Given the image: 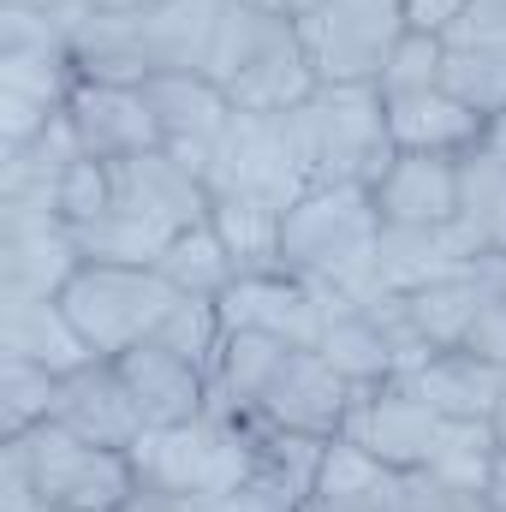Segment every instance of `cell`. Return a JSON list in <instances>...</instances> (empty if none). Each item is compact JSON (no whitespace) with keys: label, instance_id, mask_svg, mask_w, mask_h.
Returning <instances> with one entry per match:
<instances>
[{"label":"cell","instance_id":"cell-1","mask_svg":"<svg viewBox=\"0 0 506 512\" xmlns=\"http://www.w3.org/2000/svg\"><path fill=\"white\" fill-rule=\"evenodd\" d=\"M215 399L268 429L334 441L352 405V382L316 346H292L274 334H227L215 364Z\"/></svg>","mask_w":506,"mask_h":512},{"label":"cell","instance_id":"cell-2","mask_svg":"<svg viewBox=\"0 0 506 512\" xmlns=\"http://www.w3.org/2000/svg\"><path fill=\"white\" fill-rule=\"evenodd\" d=\"M203 78H215L239 114H292L322 84L298 24L286 18V6H256V0L221 6Z\"/></svg>","mask_w":506,"mask_h":512},{"label":"cell","instance_id":"cell-3","mask_svg":"<svg viewBox=\"0 0 506 512\" xmlns=\"http://www.w3.org/2000/svg\"><path fill=\"white\" fill-rule=\"evenodd\" d=\"M376 251H381V209L370 185H316L286 209L280 227V268L340 286L346 298L370 304L376 286Z\"/></svg>","mask_w":506,"mask_h":512},{"label":"cell","instance_id":"cell-4","mask_svg":"<svg viewBox=\"0 0 506 512\" xmlns=\"http://www.w3.org/2000/svg\"><path fill=\"white\" fill-rule=\"evenodd\" d=\"M280 120H286L292 155L310 191L316 185H376L381 167L399 155L387 131L381 84H316V96Z\"/></svg>","mask_w":506,"mask_h":512},{"label":"cell","instance_id":"cell-5","mask_svg":"<svg viewBox=\"0 0 506 512\" xmlns=\"http://www.w3.org/2000/svg\"><path fill=\"white\" fill-rule=\"evenodd\" d=\"M137 483L161 489L173 501H203V495H227L239 483H251L256 471V435L251 417L233 405H209L203 417L179 423V429H143V441L131 447Z\"/></svg>","mask_w":506,"mask_h":512},{"label":"cell","instance_id":"cell-6","mask_svg":"<svg viewBox=\"0 0 506 512\" xmlns=\"http://www.w3.org/2000/svg\"><path fill=\"white\" fill-rule=\"evenodd\" d=\"M0 465L24 477L36 507H60V512H114L137 489L131 453L78 441L60 423H42L30 435H6L0 441Z\"/></svg>","mask_w":506,"mask_h":512},{"label":"cell","instance_id":"cell-7","mask_svg":"<svg viewBox=\"0 0 506 512\" xmlns=\"http://www.w3.org/2000/svg\"><path fill=\"white\" fill-rule=\"evenodd\" d=\"M185 292L161 268H120V262H84L72 286L60 292V310L84 334L96 358H126L131 346L155 340Z\"/></svg>","mask_w":506,"mask_h":512},{"label":"cell","instance_id":"cell-8","mask_svg":"<svg viewBox=\"0 0 506 512\" xmlns=\"http://www.w3.org/2000/svg\"><path fill=\"white\" fill-rule=\"evenodd\" d=\"M322 84H376L405 36V0H286Z\"/></svg>","mask_w":506,"mask_h":512},{"label":"cell","instance_id":"cell-9","mask_svg":"<svg viewBox=\"0 0 506 512\" xmlns=\"http://www.w3.org/2000/svg\"><path fill=\"white\" fill-rule=\"evenodd\" d=\"M447 417L411 387V376H381V382H358L340 435L358 441L364 453H376L393 471H429L435 447H441Z\"/></svg>","mask_w":506,"mask_h":512},{"label":"cell","instance_id":"cell-10","mask_svg":"<svg viewBox=\"0 0 506 512\" xmlns=\"http://www.w3.org/2000/svg\"><path fill=\"white\" fill-rule=\"evenodd\" d=\"M203 185H209V197H256L274 209H292L310 191L280 114H233Z\"/></svg>","mask_w":506,"mask_h":512},{"label":"cell","instance_id":"cell-11","mask_svg":"<svg viewBox=\"0 0 506 512\" xmlns=\"http://www.w3.org/2000/svg\"><path fill=\"white\" fill-rule=\"evenodd\" d=\"M143 96H149L161 149L185 173L203 179L209 161H215V149H221V137H227V126H233V114H239L227 102V90L215 78H203V72H167V78H149Z\"/></svg>","mask_w":506,"mask_h":512},{"label":"cell","instance_id":"cell-12","mask_svg":"<svg viewBox=\"0 0 506 512\" xmlns=\"http://www.w3.org/2000/svg\"><path fill=\"white\" fill-rule=\"evenodd\" d=\"M78 268V233L60 215L0 209V298H60Z\"/></svg>","mask_w":506,"mask_h":512},{"label":"cell","instance_id":"cell-13","mask_svg":"<svg viewBox=\"0 0 506 512\" xmlns=\"http://www.w3.org/2000/svg\"><path fill=\"white\" fill-rule=\"evenodd\" d=\"M108 173H114V203L108 209H120V215L167 233V239L209 221V185L197 173H185L167 149H143V155H126V161H108Z\"/></svg>","mask_w":506,"mask_h":512},{"label":"cell","instance_id":"cell-14","mask_svg":"<svg viewBox=\"0 0 506 512\" xmlns=\"http://www.w3.org/2000/svg\"><path fill=\"white\" fill-rule=\"evenodd\" d=\"M114 364H120V382H126L143 429H179V423H191L215 405V376L203 364H191L185 352L161 346V340L131 346Z\"/></svg>","mask_w":506,"mask_h":512},{"label":"cell","instance_id":"cell-15","mask_svg":"<svg viewBox=\"0 0 506 512\" xmlns=\"http://www.w3.org/2000/svg\"><path fill=\"white\" fill-rule=\"evenodd\" d=\"M215 304H221L227 334H274V340H292V346H316V334H322V298L292 268L239 274Z\"/></svg>","mask_w":506,"mask_h":512},{"label":"cell","instance_id":"cell-16","mask_svg":"<svg viewBox=\"0 0 506 512\" xmlns=\"http://www.w3.org/2000/svg\"><path fill=\"white\" fill-rule=\"evenodd\" d=\"M48 423L72 429L78 441L114 447V453H131V447L143 441V417H137V405H131L114 358H90L84 370L60 376V387H54V417H48Z\"/></svg>","mask_w":506,"mask_h":512},{"label":"cell","instance_id":"cell-17","mask_svg":"<svg viewBox=\"0 0 506 512\" xmlns=\"http://www.w3.org/2000/svg\"><path fill=\"white\" fill-rule=\"evenodd\" d=\"M66 126L78 137V149L96 161H126L143 149H161L143 84H90L84 78L66 102Z\"/></svg>","mask_w":506,"mask_h":512},{"label":"cell","instance_id":"cell-18","mask_svg":"<svg viewBox=\"0 0 506 512\" xmlns=\"http://www.w3.org/2000/svg\"><path fill=\"white\" fill-rule=\"evenodd\" d=\"M483 256L489 251L471 239L465 221H441V227H381L376 286L381 292H417V286H435L447 274L477 268Z\"/></svg>","mask_w":506,"mask_h":512},{"label":"cell","instance_id":"cell-19","mask_svg":"<svg viewBox=\"0 0 506 512\" xmlns=\"http://www.w3.org/2000/svg\"><path fill=\"white\" fill-rule=\"evenodd\" d=\"M370 191H376L381 227H441V221H459V155L399 149L381 167V179Z\"/></svg>","mask_w":506,"mask_h":512},{"label":"cell","instance_id":"cell-20","mask_svg":"<svg viewBox=\"0 0 506 512\" xmlns=\"http://www.w3.org/2000/svg\"><path fill=\"white\" fill-rule=\"evenodd\" d=\"M0 358H24V364H42L54 376H72L96 352L72 328L60 298H0Z\"/></svg>","mask_w":506,"mask_h":512},{"label":"cell","instance_id":"cell-21","mask_svg":"<svg viewBox=\"0 0 506 512\" xmlns=\"http://www.w3.org/2000/svg\"><path fill=\"white\" fill-rule=\"evenodd\" d=\"M459 221L489 256H506V114L459 149Z\"/></svg>","mask_w":506,"mask_h":512},{"label":"cell","instance_id":"cell-22","mask_svg":"<svg viewBox=\"0 0 506 512\" xmlns=\"http://www.w3.org/2000/svg\"><path fill=\"white\" fill-rule=\"evenodd\" d=\"M78 137L66 126V114L42 137L0 149V209H30V215H60V179L78 161Z\"/></svg>","mask_w":506,"mask_h":512},{"label":"cell","instance_id":"cell-23","mask_svg":"<svg viewBox=\"0 0 506 512\" xmlns=\"http://www.w3.org/2000/svg\"><path fill=\"white\" fill-rule=\"evenodd\" d=\"M495 262H501V256H483V262L465 268V274H447V280L417 286V292H393L429 352H459V346H465V334H471V322H477V310H483V298H489Z\"/></svg>","mask_w":506,"mask_h":512},{"label":"cell","instance_id":"cell-24","mask_svg":"<svg viewBox=\"0 0 506 512\" xmlns=\"http://www.w3.org/2000/svg\"><path fill=\"white\" fill-rule=\"evenodd\" d=\"M221 6H227V0H155V6H143L137 24H143L149 78H167V72H209V48H215Z\"/></svg>","mask_w":506,"mask_h":512},{"label":"cell","instance_id":"cell-25","mask_svg":"<svg viewBox=\"0 0 506 512\" xmlns=\"http://www.w3.org/2000/svg\"><path fill=\"white\" fill-rule=\"evenodd\" d=\"M411 387L441 411V417H459V423H495L506 399V364H489L477 352H435L411 370Z\"/></svg>","mask_w":506,"mask_h":512},{"label":"cell","instance_id":"cell-26","mask_svg":"<svg viewBox=\"0 0 506 512\" xmlns=\"http://www.w3.org/2000/svg\"><path fill=\"white\" fill-rule=\"evenodd\" d=\"M387 102V131L393 149H423V155H459L465 143H477V131L489 126L477 108H465L447 84L435 90H405V96H381Z\"/></svg>","mask_w":506,"mask_h":512},{"label":"cell","instance_id":"cell-27","mask_svg":"<svg viewBox=\"0 0 506 512\" xmlns=\"http://www.w3.org/2000/svg\"><path fill=\"white\" fill-rule=\"evenodd\" d=\"M72 60H78V78H90V84H149V54H143L137 12L78 6V18H72Z\"/></svg>","mask_w":506,"mask_h":512},{"label":"cell","instance_id":"cell-28","mask_svg":"<svg viewBox=\"0 0 506 512\" xmlns=\"http://www.w3.org/2000/svg\"><path fill=\"white\" fill-rule=\"evenodd\" d=\"M209 227L221 233V245H227L239 274H274L280 268L286 209L256 203V197H209Z\"/></svg>","mask_w":506,"mask_h":512},{"label":"cell","instance_id":"cell-29","mask_svg":"<svg viewBox=\"0 0 506 512\" xmlns=\"http://www.w3.org/2000/svg\"><path fill=\"white\" fill-rule=\"evenodd\" d=\"M185 298H221L233 280H239V268H233V256H227V245H221V233L209 227V221H197V227H185L173 245H167V256L155 262Z\"/></svg>","mask_w":506,"mask_h":512},{"label":"cell","instance_id":"cell-30","mask_svg":"<svg viewBox=\"0 0 506 512\" xmlns=\"http://www.w3.org/2000/svg\"><path fill=\"white\" fill-rule=\"evenodd\" d=\"M72 233H78L84 262H120V268H155V262L167 256V245H173L167 233L131 221L120 209H102L96 221H84V227H72Z\"/></svg>","mask_w":506,"mask_h":512},{"label":"cell","instance_id":"cell-31","mask_svg":"<svg viewBox=\"0 0 506 512\" xmlns=\"http://www.w3.org/2000/svg\"><path fill=\"white\" fill-rule=\"evenodd\" d=\"M54 387L60 376L24 358H0V441L6 435H30L54 417Z\"/></svg>","mask_w":506,"mask_h":512},{"label":"cell","instance_id":"cell-32","mask_svg":"<svg viewBox=\"0 0 506 512\" xmlns=\"http://www.w3.org/2000/svg\"><path fill=\"white\" fill-rule=\"evenodd\" d=\"M441 84L483 120L506 114V48H447Z\"/></svg>","mask_w":506,"mask_h":512},{"label":"cell","instance_id":"cell-33","mask_svg":"<svg viewBox=\"0 0 506 512\" xmlns=\"http://www.w3.org/2000/svg\"><path fill=\"white\" fill-rule=\"evenodd\" d=\"M155 340H161V346H173V352H185L191 364H203V370L215 376L221 346H227L221 304H215V298H179V304H173V316L161 322V334H155Z\"/></svg>","mask_w":506,"mask_h":512},{"label":"cell","instance_id":"cell-34","mask_svg":"<svg viewBox=\"0 0 506 512\" xmlns=\"http://www.w3.org/2000/svg\"><path fill=\"white\" fill-rule=\"evenodd\" d=\"M441 60H447V42L429 36V30H405L381 66V96H405V90H435L441 84Z\"/></svg>","mask_w":506,"mask_h":512},{"label":"cell","instance_id":"cell-35","mask_svg":"<svg viewBox=\"0 0 506 512\" xmlns=\"http://www.w3.org/2000/svg\"><path fill=\"white\" fill-rule=\"evenodd\" d=\"M108 203H114V173H108V161L78 155V161L66 167V179H60V221H66V227H84V221H96Z\"/></svg>","mask_w":506,"mask_h":512},{"label":"cell","instance_id":"cell-36","mask_svg":"<svg viewBox=\"0 0 506 512\" xmlns=\"http://www.w3.org/2000/svg\"><path fill=\"white\" fill-rule=\"evenodd\" d=\"M185 512H304V495L268 471H256L251 483L227 489V495H203V501H185Z\"/></svg>","mask_w":506,"mask_h":512},{"label":"cell","instance_id":"cell-37","mask_svg":"<svg viewBox=\"0 0 506 512\" xmlns=\"http://www.w3.org/2000/svg\"><path fill=\"white\" fill-rule=\"evenodd\" d=\"M447 48H506V0H465L459 18L441 30Z\"/></svg>","mask_w":506,"mask_h":512},{"label":"cell","instance_id":"cell-38","mask_svg":"<svg viewBox=\"0 0 506 512\" xmlns=\"http://www.w3.org/2000/svg\"><path fill=\"white\" fill-rule=\"evenodd\" d=\"M459 6H465V0H405V30H429V36H441V30L459 18Z\"/></svg>","mask_w":506,"mask_h":512},{"label":"cell","instance_id":"cell-39","mask_svg":"<svg viewBox=\"0 0 506 512\" xmlns=\"http://www.w3.org/2000/svg\"><path fill=\"white\" fill-rule=\"evenodd\" d=\"M114 512H185V501H173V495H161V489H143V483H137Z\"/></svg>","mask_w":506,"mask_h":512},{"label":"cell","instance_id":"cell-40","mask_svg":"<svg viewBox=\"0 0 506 512\" xmlns=\"http://www.w3.org/2000/svg\"><path fill=\"white\" fill-rule=\"evenodd\" d=\"M495 495H501V507H506V399H501V411H495Z\"/></svg>","mask_w":506,"mask_h":512},{"label":"cell","instance_id":"cell-41","mask_svg":"<svg viewBox=\"0 0 506 512\" xmlns=\"http://www.w3.org/2000/svg\"><path fill=\"white\" fill-rule=\"evenodd\" d=\"M0 6H12V12H66L78 0H0Z\"/></svg>","mask_w":506,"mask_h":512},{"label":"cell","instance_id":"cell-42","mask_svg":"<svg viewBox=\"0 0 506 512\" xmlns=\"http://www.w3.org/2000/svg\"><path fill=\"white\" fill-rule=\"evenodd\" d=\"M84 6H96V12H143L155 0H84Z\"/></svg>","mask_w":506,"mask_h":512},{"label":"cell","instance_id":"cell-43","mask_svg":"<svg viewBox=\"0 0 506 512\" xmlns=\"http://www.w3.org/2000/svg\"><path fill=\"white\" fill-rule=\"evenodd\" d=\"M256 6H286V0H256Z\"/></svg>","mask_w":506,"mask_h":512},{"label":"cell","instance_id":"cell-44","mask_svg":"<svg viewBox=\"0 0 506 512\" xmlns=\"http://www.w3.org/2000/svg\"><path fill=\"white\" fill-rule=\"evenodd\" d=\"M24 512H60V507H24Z\"/></svg>","mask_w":506,"mask_h":512}]
</instances>
